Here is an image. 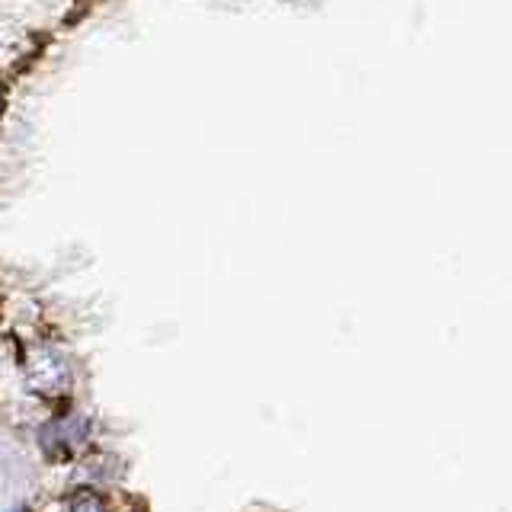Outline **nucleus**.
<instances>
[{
    "label": "nucleus",
    "instance_id": "nucleus-2",
    "mask_svg": "<svg viewBox=\"0 0 512 512\" xmlns=\"http://www.w3.org/2000/svg\"><path fill=\"white\" fill-rule=\"evenodd\" d=\"M68 509L71 512H100V509H106V500H103V496H96V490L80 487L68 500Z\"/></svg>",
    "mask_w": 512,
    "mask_h": 512
},
{
    "label": "nucleus",
    "instance_id": "nucleus-1",
    "mask_svg": "<svg viewBox=\"0 0 512 512\" xmlns=\"http://www.w3.org/2000/svg\"><path fill=\"white\" fill-rule=\"evenodd\" d=\"M26 378L39 394H64L71 388V365L52 346H36L26 356Z\"/></svg>",
    "mask_w": 512,
    "mask_h": 512
}]
</instances>
